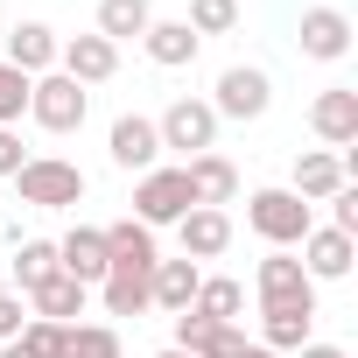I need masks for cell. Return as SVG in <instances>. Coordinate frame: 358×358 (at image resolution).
<instances>
[{
    "mask_svg": "<svg viewBox=\"0 0 358 358\" xmlns=\"http://www.w3.org/2000/svg\"><path fill=\"white\" fill-rule=\"evenodd\" d=\"M64 358H120V330L113 323H71L64 330Z\"/></svg>",
    "mask_w": 358,
    "mask_h": 358,
    "instance_id": "obj_27",
    "label": "cell"
},
{
    "mask_svg": "<svg viewBox=\"0 0 358 358\" xmlns=\"http://www.w3.org/2000/svg\"><path fill=\"white\" fill-rule=\"evenodd\" d=\"M253 295H260V309H267V302H309V309H316V281L302 274L295 253H267V260L253 267Z\"/></svg>",
    "mask_w": 358,
    "mask_h": 358,
    "instance_id": "obj_10",
    "label": "cell"
},
{
    "mask_svg": "<svg viewBox=\"0 0 358 358\" xmlns=\"http://www.w3.org/2000/svg\"><path fill=\"white\" fill-rule=\"evenodd\" d=\"M57 274V246L50 239H22L15 246V295H29L36 281H50Z\"/></svg>",
    "mask_w": 358,
    "mask_h": 358,
    "instance_id": "obj_26",
    "label": "cell"
},
{
    "mask_svg": "<svg viewBox=\"0 0 358 358\" xmlns=\"http://www.w3.org/2000/svg\"><path fill=\"white\" fill-rule=\"evenodd\" d=\"M22 162H29V155H22V134H15V127H0V176H15Z\"/></svg>",
    "mask_w": 358,
    "mask_h": 358,
    "instance_id": "obj_35",
    "label": "cell"
},
{
    "mask_svg": "<svg viewBox=\"0 0 358 358\" xmlns=\"http://www.w3.org/2000/svg\"><path fill=\"white\" fill-rule=\"evenodd\" d=\"M106 232V260H127V267H155L162 253H155V232L141 225V218H113V225H99Z\"/></svg>",
    "mask_w": 358,
    "mask_h": 358,
    "instance_id": "obj_25",
    "label": "cell"
},
{
    "mask_svg": "<svg viewBox=\"0 0 358 358\" xmlns=\"http://www.w3.org/2000/svg\"><path fill=\"white\" fill-rule=\"evenodd\" d=\"M148 22H155L148 0H99V29H92V36H106V43L120 50V43H141Z\"/></svg>",
    "mask_w": 358,
    "mask_h": 358,
    "instance_id": "obj_24",
    "label": "cell"
},
{
    "mask_svg": "<svg viewBox=\"0 0 358 358\" xmlns=\"http://www.w3.org/2000/svg\"><path fill=\"white\" fill-rule=\"evenodd\" d=\"M197 281H204V267H197V260H155V274H148V309L183 316V309H190V295H197Z\"/></svg>",
    "mask_w": 358,
    "mask_h": 358,
    "instance_id": "obj_18",
    "label": "cell"
},
{
    "mask_svg": "<svg viewBox=\"0 0 358 358\" xmlns=\"http://www.w3.org/2000/svg\"><path fill=\"white\" fill-rule=\"evenodd\" d=\"M141 50L162 64V71H183V64H197V36H190V22H148V36H141Z\"/></svg>",
    "mask_w": 358,
    "mask_h": 358,
    "instance_id": "obj_22",
    "label": "cell"
},
{
    "mask_svg": "<svg viewBox=\"0 0 358 358\" xmlns=\"http://www.w3.org/2000/svg\"><path fill=\"white\" fill-rule=\"evenodd\" d=\"M57 71H64L71 85H106V78L120 71V50H113L106 36H71V43H57Z\"/></svg>",
    "mask_w": 358,
    "mask_h": 358,
    "instance_id": "obj_11",
    "label": "cell"
},
{
    "mask_svg": "<svg viewBox=\"0 0 358 358\" xmlns=\"http://www.w3.org/2000/svg\"><path fill=\"white\" fill-rule=\"evenodd\" d=\"M183 22H190L197 43H204V36H232V29H239V0H190Z\"/></svg>",
    "mask_w": 358,
    "mask_h": 358,
    "instance_id": "obj_28",
    "label": "cell"
},
{
    "mask_svg": "<svg viewBox=\"0 0 358 358\" xmlns=\"http://www.w3.org/2000/svg\"><path fill=\"white\" fill-rule=\"evenodd\" d=\"M183 211H197V190H190V176H183V162L176 169H148L141 183H134V218L155 232V225H176Z\"/></svg>",
    "mask_w": 358,
    "mask_h": 358,
    "instance_id": "obj_4",
    "label": "cell"
},
{
    "mask_svg": "<svg viewBox=\"0 0 358 358\" xmlns=\"http://www.w3.org/2000/svg\"><path fill=\"white\" fill-rule=\"evenodd\" d=\"M267 106H274V85H267L260 64H232V71L218 78V99H211L218 120H260Z\"/></svg>",
    "mask_w": 358,
    "mask_h": 358,
    "instance_id": "obj_6",
    "label": "cell"
},
{
    "mask_svg": "<svg viewBox=\"0 0 358 358\" xmlns=\"http://www.w3.org/2000/svg\"><path fill=\"white\" fill-rule=\"evenodd\" d=\"M176 239H183V260H218L232 246V218L211 211V204H197V211L176 218Z\"/></svg>",
    "mask_w": 358,
    "mask_h": 358,
    "instance_id": "obj_14",
    "label": "cell"
},
{
    "mask_svg": "<svg viewBox=\"0 0 358 358\" xmlns=\"http://www.w3.org/2000/svg\"><path fill=\"white\" fill-rule=\"evenodd\" d=\"M309 127L330 141V155H351V148H358V92H351V85H330V92H316V106H309Z\"/></svg>",
    "mask_w": 358,
    "mask_h": 358,
    "instance_id": "obj_8",
    "label": "cell"
},
{
    "mask_svg": "<svg viewBox=\"0 0 358 358\" xmlns=\"http://www.w3.org/2000/svg\"><path fill=\"white\" fill-rule=\"evenodd\" d=\"M211 330H218V323H204L197 309H183V316H176V351H190V358H197V344H204Z\"/></svg>",
    "mask_w": 358,
    "mask_h": 358,
    "instance_id": "obj_32",
    "label": "cell"
},
{
    "mask_svg": "<svg viewBox=\"0 0 358 358\" xmlns=\"http://www.w3.org/2000/svg\"><path fill=\"white\" fill-rule=\"evenodd\" d=\"M190 309H197L204 323H239V316H246V288H239L232 274H204L197 295H190Z\"/></svg>",
    "mask_w": 358,
    "mask_h": 358,
    "instance_id": "obj_23",
    "label": "cell"
},
{
    "mask_svg": "<svg viewBox=\"0 0 358 358\" xmlns=\"http://www.w3.org/2000/svg\"><path fill=\"white\" fill-rule=\"evenodd\" d=\"M246 344H253V337H246L239 323H218V330L197 344V358H246Z\"/></svg>",
    "mask_w": 358,
    "mask_h": 358,
    "instance_id": "obj_31",
    "label": "cell"
},
{
    "mask_svg": "<svg viewBox=\"0 0 358 358\" xmlns=\"http://www.w3.org/2000/svg\"><path fill=\"white\" fill-rule=\"evenodd\" d=\"M183 176H190L197 204H211V211H225V204L239 197V169H232L225 155H190V162H183Z\"/></svg>",
    "mask_w": 358,
    "mask_h": 358,
    "instance_id": "obj_21",
    "label": "cell"
},
{
    "mask_svg": "<svg viewBox=\"0 0 358 358\" xmlns=\"http://www.w3.org/2000/svg\"><path fill=\"white\" fill-rule=\"evenodd\" d=\"M22 323H29L22 295H0V344H8V337H22Z\"/></svg>",
    "mask_w": 358,
    "mask_h": 358,
    "instance_id": "obj_34",
    "label": "cell"
},
{
    "mask_svg": "<svg viewBox=\"0 0 358 358\" xmlns=\"http://www.w3.org/2000/svg\"><path fill=\"white\" fill-rule=\"evenodd\" d=\"M309 330H316V309L309 302H267L260 309V344L267 351H302Z\"/></svg>",
    "mask_w": 358,
    "mask_h": 358,
    "instance_id": "obj_19",
    "label": "cell"
},
{
    "mask_svg": "<svg viewBox=\"0 0 358 358\" xmlns=\"http://www.w3.org/2000/svg\"><path fill=\"white\" fill-rule=\"evenodd\" d=\"M64 330H71V323H43V316H29L22 337H15V351H22V358H64Z\"/></svg>",
    "mask_w": 358,
    "mask_h": 358,
    "instance_id": "obj_29",
    "label": "cell"
},
{
    "mask_svg": "<svg viewBox=\"0 0 358 358\" xmlns=\"http://www.w3.org/2000/svg\"><path fill=\"white\" fill-rule=\"evenodd\" d=\"M351 260H358V239H344L337 225H309V239H302V274L309 281H344Z\"/></svg>",
    "mask_w": 358,
    "mask_h": 358,
    "instance_id": "obj_12",
    "label": "cell"
},
{
    "mask_svg": "<svg viewBox=\"0 0 358 358\" xmlns=\"http://www.w3.org/2000/svg\"><path fill=\"white\" fill-rule=\"evenodd\" d=\"M57 267H64L71 281L99 288V281H106V232H99V225H78V232H64V239H57Z\"/></svg>",
    "mask_w": 358,
    "mask_h": 358,
    "instance_id": "obj_16",
    "label": "cell"
},
{
    "mask_svg": "<svg viewBox=\"0 0 358 358\" xmlns=\"http://www.w3.org/2000/svg\"><path fill=\"white\" fill-rule=\"evenodd\" d=\"M0 358H22V351H15V337H8V344H0Z\"/></svg>",
    "mask_w": 358,
    "mask_h": 358,
    "instance_id": "obj_38",
    "label": "cell"
},
{
    "mask_svg": "<svg viewBox=\"0 0 358 358\" xmlns=\"http://www.w3.org/2000/svg\"><path fill=\"white\" fill-rule=\"evenodd\" d=\"M29 85H36V78H22L15 64H0V127H15V120L29 113Z\"/></svg>",
    "mask_w": 358,
    "mask_h": 358,
    "instance_id": "obj_30",
    "label": "cell"
},
{
    "mask_svg": "<svg viewBox=\"0 0 358 358\" xmlns=\"http://www.w3.org/2000/svg\"><path fill=\"white\" fill-rule=\"evenodd\" d=\"M330 225H337L344 239H358V190H351V183H344V190L330 197Z\"/></svg>",
    "mask_w": 358,
    "mask_h": 358,
    "instance_id": "obj_33",
    "label": "cell"
},
{
    "mask_svg": "<svg viewBox=\"0 0 358 358\" xmlns=\"http://www.w3.org/2000/svg\"><path fill=\"white\" fill-rule=\"evenodd\" d=\"M155 134H162V155H211L218 148V113H211V99H176L162 120H155Z\"/></svg>",
    "mask_w": 358,
    "mask_h": 358,
    "instance_id": "obj_5",
    "label": "cell"
},
{
    "mask_svg": "<svg viewBox=\"0 0 358 358\" xmlns=\"http://www.w3.org/2000/svg\"><path fill=\"white\" fill-rule=\"evenodd\" d=\"M295 43H302V57L337 64V57H351V15H344V8H302Z\"/></svg>",
    "mask_w": 358,
    "mask_h": 358,
    "instance_id": "obj_9",
    "label": "cell"
},
{
    "mask_svg": "<svg viewBox=\"0 0 358 358\" xmlns=\"http://www.w3.org/2000/svg\"><path fill=\"white\" fill-rule=\"evenodd\" d=\"M295 358H351V351H344V344H316V337H309V344H302Z\"/></svg>",
    "mask_w": 358,
    "mask_h": 358,
    "instance_id": "obj_36",
    "label": "cell"
},
{
    "mask_svg": "<svg viewBox=\"0 0 358 358\" xmlns=\"http://www.w3.org/2000/svg\"><path fill=\"white\" fill-rule=\"evenodd\" d=\"M0 64H15L22 78L57 71V29H50V22H15V29H8V57H0Z\"/></svg>",
    "mask_w": 358,
    "mask_h": 358,
    "instance_id": "obj_15",
    "label": "cell"
},
{
    "mask_svg": "<svg viewBox=\"0 0 358 358\" xmlns=\"http://www.w3.org/2000/svg\"><path fill=\"white\" fill-rule=\"evenodd\" d=\"M246 358H281V351H267V344H246Z\"/></svg>",
    "mask_w": 358,
    "mask_h": 358,
    "instance_id": "obj_37",
    "label": "cell"
},
{
    "mask_svg": "<svg viewBox=\"0 0 358 358\" xmlns=\"http://www.w3.org/2000/svg\"><path fill=\"white\" fill-rule=\"evenodd\" d=\"M15 190L29 211H71V204H85V169L64 155H29L15 169Z\"/></svg>",
    "mask_w": 358,
    "mask_h": 358,
    "instance_id": "obj_1",
    "label": "cell"
},
{
    "mask_svg": "<svg viewBox=\"0 0 358 358\" xmlns=\"http://www.w3.org/2000/svg\"><path fill=\"white\" fill-rule=\"evenodd\" d=\"M85 113H92V92L71 85L64 71H43V78L29 85V120H36L43 134H78Z\"/></svg>",
    "mask_w": 358,
    "mask_h": 358,
    "instance_id": "obj_3",
    "label": "cell"
},
{
    "mask_svg": "<svg viewBox=\"0 0 358 358\" xmlns=\"http://www.w3.org/2000/svg\"><path fill=\"white\" fill-rule=\"evenodd\" d=\"M148 274H155V267L106 260V281H99V302H106V316H141V309H148Z\"/></svg>",
    "mask_w": 358,
    "mask_h": 358,
    "instance_id": "obj_20",
    "label": "cell"
},
{
    "mask_svg": "<svg viewBox=\"0 0 358 358\" xmlns=\"http://www.w3.org/2000/svg\"><path fill=\"white\" fill-rule=\"evenodd\" d=\"M246 225H253L274 253H295V246L309 239V225H316V204H302L295 190H253V197H246Z\"/></svg>",
    "mask_w": 358,
    "mask_h": 358,
    "instance_id": "obj_2",
    "label": "cell"
},
{
    "mask_svg": "<svg viewBox=\"0 0 358 358\" xmlns=\"http://www.w3.org/2000/svg\"><path fill=\"white\" fill-rule=\"evenodd\" d=\"M106 155H113V169H127V176L162 169V134H155V120L120 113V120H113V134H106Z\"/></svg>",
    "mask_w": 358,
    "mask_h": 358,
    "instance_id": "obj_7",
    "label": "cell"
},
{
    "mask_svg": "<svg viewBox=\"0 0 358 358\" xmlns=\"http://www.w3.org/2000/svg\"><path fill=\"white\" fill-rule=\"evenodd\" d=\"M155 358H190V351H176V344H169V351H155Z\"/></svg>",
    "mask_w": 358,
    "mask_h": 358,
    "instance_id": "obj_39",
    "label": "cell"
},
{
    "mask_svg": "<svg viewBox=\"0 0 358 358\" xmlns=\"http://www.w3.org/2000/svg\"><path fill=\"white\" fill-rule=\"evenodd\" d=\"M351 183V176H344V155H330V148H309V155H295V197L302 204H330L337 190Z\"/></svg>",
    "mask_w": 358,
    "mask_h": 358,
    "instance_id": "obj_13",
    "label": "cell"
},
{
    "mask_svg": "<svg viewBox=\"0 0 358 358\" xmlns=\"http://www.w3.org/2000/svg\"><path fill=\"white\" fill-rule=\"evenodd\" d=\"M85 302H92V288H85V281H71L64 267H57L50 281H36V288H29V316H43V323H78V316H85Z\"/></svg>",
    "mask_w": 358,
    "mask_h": 358,
    "instance_id": "obj_17",
    "label": "cell"
}]
</instances>
